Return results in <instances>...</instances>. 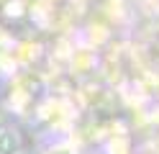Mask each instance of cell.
<instances>
[{
    "label": "cell",
    "instance_id": "cell-1",
    "mask_svg": "<svg viewBox=\"0 0 159 154\" xmlns=\"http://www.w3.org/2000/svg\"><path fill=\"white\" fill-rule=\"evenodd\" d=\"M13 152H16V136L3 131L0 133V154H13Z\"/></svg>",
    "mask_w": 159,
    "mask_h": 154
},
{
    "label": "cell",
    "instance_id": "cell-2",
    "mask_svg": "<svg viewBox=\"0 0 159 154\" xmlns=\"http://www.w3.org/2000/svg\"><path fill=\"white\" fill-rule=\"evenodd\" d=\"M54 154H67V152H54Z\"/></svg>",
    "mask_w": 159,
    "mask_h": 154
}]
</instances>
